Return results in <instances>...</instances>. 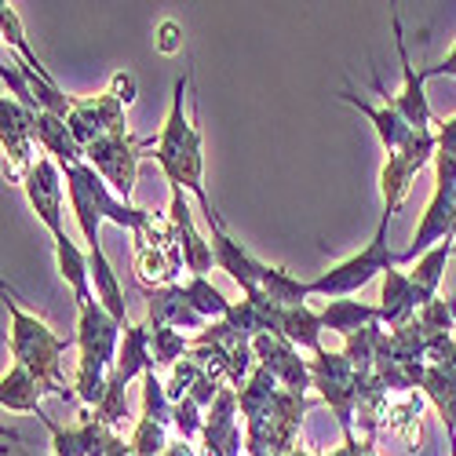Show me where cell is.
I'll list each match as a JSON object with an SVG mask.
<instances>
[{"label":"cell","mask_w":456,"mask_h":456,"mask_svg":"<svg viewBox=\"0 0 456 456\" xmlns=\"http://www.w3.org/2000/svg\"><path fill=\"white\" fill-rule=\"evenodd\" d=\"M322 314H314L307 303H299V307H281V329L278 336L289 339L292 347H307V351H322Z\"/></svg>","instance_id":"7402d4cb"},{"label":"cell","mask_w":456,"mask_h":456,"mask_svg":"<svg viewBox=\"0 0 456 456\" xmlns=\"http://www.w3.org/2000/svg\"><path fill=\"white\" fill-rule=\"evenodd\" d=\"M41 395L45 387L33 379V372L26 365H12L0 379V405L12 409V412H41Z\"/></svg>","instance_id":"44dd1931"},{"label":"cell","mask_w":456,"mask_h":456,"mask_svg":"<svg viewBox=\"0 0 456 456\" xmlns=\"http://www.w3.org/2000/svg\"><path fill=\"white\" fill-rule=\"evenodd\" d=\"M33 135L37 142L45 146V154H52L59 161V168L66 165H81L85 161V146L77 142V135L69 132V125L62 118H55V113H37V121H33Z\"/></svg>","instance_id":"d6986e66"},{"label":"cell","mask_w":456,"mask_h":456,"mask_svg":"<svg viewBox=\"0 0 456 456\" xmlns=\"http://www.w3.org/2000/svg\"><path fill=\"white\" fill-rule=\"evenodd\" d=\"M154 369V354H150V325H125V336H121V354H118V376H125L128 384L135 376H146Z\"/></svg>","instance_id":"ffe728a7"},{"label":"cell","mask_w":456,"mask_h":456,"mask_svg":"<svg viewBox=\"0 0 456 456\" xmlns=\"http://www.w3.org/2000/svg\"><path fill=\"white\" fill-rule=\"evenodd\" d=\"M259 292L271 296L278 307H299V303L311 296L307 281L292 278L285 267H271V263H259Z\"/></svg>","instance_id":"603a6c76"},{"label":"cell","mask_w":456,"mask_h":456,"mask_svg":"<svg viewBox=\"0 0 456 456\" xmlns=\"http://www.w3.org/2000/svg\"><path fill=\"white\" fill-rule=\"evenodd\" d=\"M150 354L154 365H175V358L186 354V339L179 329H150Z\"/></svg>","instance_id":"83f0119b"},{"label":"cell","mask_w":456,"mask_h":456,"mask_svg":"<svg viewBox=\"0 0 456 456\" xmlns=\"http://www.w3.org/2000/svg\"><path fill=\"white\" fill-rule=\"evenodd\" d=\"M168 219H172V226H175L179 252H183V263L190 267V274L205 278V274L216 267V252H212V241H201V234L194 231V216H190V205H186V198H183V186H172Z\"/></svg>","instance_id":"7c38bea8"},{"label":"cell","mask_w":456,"mask_h":456,"mask_svg":"<svg viewBox=\"0 0 456 456\" xmlns=\"http://www.w3.org/2000/svg\"><path fill=\"white\" fill-rule=\"evenodd\" d=\"M252 351L259 354V362H263V369H271L278 379H285V387L289 391H296V395H303L307 391V384H311V365L307 362H299L296 358V351H292V344L289 339H281V336H256L252 339Z\"/></svg>","instance_id":"4fadbf2b"},{"label":"cell","mask_w":456,"mask_h":456,"mask_svg":"<svg viewBox=\"0 0 456 456\" xmlns=\"http://www.w3.org/2000/svg\"><path fill=\"white\" fill-rule=\"evenodd\" d=\"M435 154H438V135L431 128L412 132V139L402 150L387 154V165H384V172H379V190H384V201H387L384 212L395 216V208L409 194V183L416 179V172H420Z\"/></svg>","instance_id":"52a82bcc"},{"label":"cell","mask_w":456,"mask_h":456,"mask_svg":"<svg viewBox=\"0 0 456 456\" xmlns=\"http://www.w3.org/2000/svg\"><path fill=\"white\" fill-rule=\"evenodd\" d=\"M376 322H379V307H365V303H358V299H332L322 311V325L344 332V336H351L354 329L362 332Z\"/></svg>","instance_id":"cb8c5ba5"},{"label":"cell","mask_w":456,"mask_h":456,"mask_svg":"<svg viewBox=\"0 0 456 456\" xmlns=\"http://www.w3.org/2000/svg\"><path fill=\"white\" fill-rule=\"evenodd\" d=\"M33 121L37 113L26 110L22 102L8 99L0 102V139H4V175L8 179H26L33 161Z\"/></svg>","instance_id":"ba28073f"},{"label":"cell","mask_w":456,"mask_h":456,"mask_svg":"<svg viewBox=\"0 0 456 456\" xmlns=\"http://www.w3.org/2000/svg\"><path fill=\"white\" fill-rule=\"evenodd\" d=\"M379 92V88H376ZM384 95V92H379ZM339 99L344 102H351L354 110H362L365 118L372 121V128H376V135H379V142H384V150L387 154H395V150H402L409 139H412V132H420V128H412L405 118H402V110L384 95V106H369L365 99H358L354 92H339Z\"/></svg>","instance_id":"5bb4252c"},{"label":"cell","mask_w":456,"mask_h":456,"mask_svg":"<svg viewBox=\"0 0 456 456\" xmlns=\"http://www.w3.org/2000/svg\"><path fill=\"white\" fill-rule=\"evenodd\" d=\"M379 299H384L379 303V318H384L387 325H395V329L409 325L416 311H424V299H420V292H416L412 278L402 274L398 267L384 274V296Z\"/></svg>","instance_id":"ac0fdd59"},{"label":"cell","mask_w":456,"mask_h":456,"mask_svg":"<svg viewBox=\"0 0 456 456\" xmlns=\"http://www.w3.org/2000/svg\"><path fill=\"white\" fill-rule=\"evenodd\" d=\"M428 77H456V45L449 48V55H445L438 66H428V69H424V81H428Z\"/></svg>","instance_id":"4dcf8cb0"},{"label":"cell","mask_w":456,"mask_h":456,"mask_svg":"<svg viewBox=\"0 0 456 456\" xmlns=\"http://www.w3.org/2000/svg\"><path fill=\"white\" fill-rule=\"evenodd\" d=\"M438 154H435V183L456 186V118L438 121Z\"/></svg>","instance_id":"4316f807"},{"label":"cell","mask_w":456,"mask_h":456,"mask_svg":"<svg viewBox=\"0 0 456 456\" xmlns=\"http://www.w3.org/2000/svg\"><path fill=\"white\" fill-rule=\"evenodd\" d=\"M4 307L12 311V354H15V365H26L45 391H52L59 398H69V387L62 384V376H59V354L66 351V339H59L45 322L29 318L15 303L8 285H4Z\"/></svg>","instance_id":"277c9868"},{"label":"cell","mask_w":456,"mask_h":456,"mask_svg":"<svg viewBox=\"0 0 456 456\" xmlns=\"http://www.w3.org/2000/svg\"><path fill=\"white\" fill-rule=\"evenodd\" d=\"M55 263H59L62 281L73 289V296H77V307H92L99 296L92 292V259H88V248H81L77 241H69V234H59L55 238Z\"/></svg>","instance_id":"2e32d148"},{"label":"cell","mask_w":456,"mask_h":456,"mask_svg":"<svg viewBox=\"0 0 456 456\" xmlns=\"http://www.w3.org/2000/svg\"><path fill=\"white\" fill-rule=\"evenodd\" d=\"M66 175V190H69V205H73V216H77V226L85 234V248H99V223L110 219L118 226H128V231H142V226L154 219L146 208H135L128 201H121L118 194H110L106 179L92 168V165H66L62 168Z\"/></svg>","instance_id":"6da1fadb"},{"label":"cell","mask_w":456,"mask_h":456,"mask_svg":"<svg viewBox=\"0 0 456 456\" xmlns=\"http://www.w3.org/2000/svg\"><path fill=\"white\" fill-rule=\"evenodd\" d=\"M234 391H219L216 405L208 409V424H205V452L208 456H238L241 435L234 424Z\"/></svg>","instance_id":"e0dca14e"},{"label":"cell","mask_w":456,"mask_h":456,"mask_svg":"<svg viewBox=\"0 0 456 456\" xmlns=\"http://www.w3.org/2000/svg\"><path fill=\"white\" fill-rule=\"evenodd\" d=\"M201 325L205 318L186 299L183 285H165L150 292V329H201Z\"/></svg>","instance_id":"9a60e30c"},{"label":"cell","mask_w":456,"mask_h":456,"mask_svg":"<svg viewBox=\"0 0 456 456\" xmlns=\"http://www.w3.org/2000/svg\"><path fill=\"white\" fill-rule=\"evenodd\" d=\"M186 73L175 81L172 88V110L165 118V128L154 142V158L165 172V179L172 186H186L190 194L201 201V208H208V194H205V183H201V128L190 125L183 118V95H186Z\"/></svg>","instance_id":"7a4b0ae2"},{"label":"cell","mask_w":456,"mask_h":456,"mask_svg":"<svg viewBox=\"0 0 456 456\" xmlns=\"http://www.w3.org/2000/svg\"><path fill=\"white\" fill-rule=\"evenodd\" d=\"M110 92H113V95H118V99L128 106V102L135 99V81L128 77V73H118V77H113V88H110Z\"/></svg>","instance_id":"1f68e13d"},{"label":"cell","mask_w":456,"mask_h":456,"mask_svg":"<svg viewBox=\"0 0 456 456\" xmlns=\"http://www.w3.org/2000/svg\"><path fill=\"white\" fill-rule=\"evenodd\" d=\"M158 52L161 55H175V52H183V26L175 22V19H165L161 26H158Z\"/></svg>","instance_id":"f546056e"},{"label":"cell","mask_w":456,"mask_h":456,"mask_svg":"<svg viewBox=\"0 0 456 456\" xmlns=\"http://www.w3.org/2000/svg\"><path fill=\"white\" fill-rule=\"evenodd\" d=\"M201 212H205V223H208V231H212L216 267L231 274V278L245 289V296H256V292H259V263H263V259H256L241 241H234L231 234H226V226H223V219H219V212H216L212 205L201 208Z\"/></svg>","instance_id":"9c48e42d"},{"label":"cell","mask_w":456,"mask_h":456,"mask_svg":"<svg viewBox=\"0 0 456 456\" xmlns=\"http://www.w3.org/2000/svg\"><path fill=\"white\" fill-rule=\"evenodd\" d=\"M198 402L194 398H183V402H175L172 405V416H175V428H179V435L183 438H198V431H201V420H198Z\"/></svg>","instance_id":"f1b7e54d"},{"label":"cell","mask_w":456,"mask_h":456,"mask_svg":"<svg viewBox=\"0 0 456 456\" xmlns=\"http://www.w3.org/2000/svg\"><path fill=\"white\" fill-rule=\"evenodd\" d=\"M26 194H29V205L37 212V219H41L52 238L66 234L62 231V168L55 158H37V165L29 168V175L22 179Z\"/></svg>","instance_id":"30bf717a"},{"label":"cell","mask_w":456,"mask_h":456,"mask_svg":"<svg viewBox=\"0 0 456 456\" xmlns=\"http://www.w3.org/2000/svg\"><path fill=\"white\" fill-rule=\"evenodd\" d=\"M449 252H452V241L435 245L428 256L416 259V271L409 274L412 285H416V292H420V299H424V307H428V303H435V292H438V281H442V271H445Z\"/></svg>","instance_id":"d4e9b609"},{"label":"cell","mask_w":456,"mask_h":456,"mask_svg":"<svg viewBox=\"0 0 456 456\" xmlns=\"http://www.w3.org/2000/svg\"><path fill=\"white\" fill-rule=\"evenodd\" d=\"M158 139H146V142H135L128 139V132H113V135H102L95 139L92 146H85V158L95 161V172L113 186V194L121 201L132 198L135 190V168H139V150L142 146H154Z\"/></svg>","instance_id":"8992f818"},{"label":"cell","mask_w":456,"mask_h":456,"mask_svg":"<svg viewBox=\"0 0 456 456\" xmlns=\"http://www.w3.org/2000/svg\"><path fill=\"white\" fill-rule=\"evenodd\" d=\"M183 289H186V299L194 303V311H198L201 318H226V314L234 311L231 303L223 299V292H219L216 285H208L205 278H190Z\"/></svg>","instance_id":"484cf974"},{"label":"cell","mask_w":456,"mask_h":456,"mask_svg":"<svg viewBox=\"0 0 456 456\" xmlns=\"http://www.w3.org/2000/svg\"><path fill=\"white\" fill-rule=\"evenodd\" d=\"M121 336H125V325L113 318L99 299L92 303V307H81V332H77L81 372H77V395H81V402H88L95 409L106 398L110 376H113V369H118Z\"/></svg>","instance_id":"3957f363"},{"label":"cell","mask_w":456,"mask_h":456,"mask_svg":"<svg viewBox=\"0 0 456 456\" xmlns=\"http://www.w3.org/2000/svg\"><path fill=\"white\" fill-rule=\"evenodd\" d=\"M391 22H395V37H398L395 45H398V59H402V77H405V85H402L398 95H391L379 77H372V85L384 92V95H391V102L402 110V118H405L412 128H431V125H438V121L431 118V106H428V95H424V69L416 73V66L409 62V48H405V37H402V19L391 15Z\"/></svg>","instance_id":"8fae6325"},{"label":"cell","mask_w":456,"mask_h":456,"mask_svg":"<svg viewBox=\"0 0 456 456\" xmlns=\"http://www.w3.org/2000/svg\"><path fill=\"white\" fill-rule=\"evenodd\" d=\"M387 226H391V212L379 216V226H376L372 241H369L358 256L336 263L332 271H325V274H318L314 281H307L311 296H332V299H339V296H347V292L365 289L376 274L395 271V267H398V256H395L391 245H387Z\"/></svg>","instance_id":"5b68a950"}]
</instances>
